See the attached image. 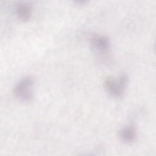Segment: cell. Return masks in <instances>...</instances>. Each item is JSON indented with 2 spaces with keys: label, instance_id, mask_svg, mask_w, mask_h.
<instances>
[{
  "label": "cell",
  "instance_id": "obj_1",
  "mask_svg": "<svg viewBox=\"0 0 156 156\" xmlns=\"http://www.w3.org/2000/svg\"><path fill=\"white\" fill-rule=\"evenodd\" d=\"M34 83V79L30 76L21 79L13 89L16 98L22 102H30L33 98Z\"/></svg>",
  "mask_w": 156,
  "mask_h": 156
},
{
  "label": "cell",
  "instance_id": "obj_5",
  "mask_svg": "<svg viewBox=\"0 0 156 156\" xmlns=\"http://www.w3.org/2000/svg\"><path fill=\"white\" fill-rule=\"evenodd\" d=\"M32 13L31 6L25 2L19 3L16 7V14L19 19L22 21H28Z\"/></svg>",
  "mask_w": 156,
  "mask_h": 156
},
{
  "label": "cell",
  "instance_id": "obj_4",
  "mask_svg": "<svg viewBox=\"0 0 156 156\" xmlns=\"http://www.w3.org/2000/svg\"><path fill=\"white\" fill-rule=\"evenodd\" d=\"M137 132L134 126L128 125L124 127L119 132V137L121 140L126 143H130L136 138Z\"/></svg>",
  "mask_w": 156,
  "mask_h": 156
},
{
  "label": "cell",
  "instance_id": "obj_2",
  "mask_svg": "<svg viewBox=\"0 0 156 156\" xmlns=\"http://www.w3.org/2000/svg\"><path fill=\"white\" fill-rule=\"evenodd\" d=\"M128 77L126 74L121 75L118 79L113 77H107L104 80V87L107 92L114 97H120L124 93Z\"/></svg>",
  "mask_w": 156,
  "mask_h": 156
},
{
  "label": "cell",
  "instance_id": "obj_3",
  "mask_svg": "<svg viewBox=\"0 0 156 156\" xmlns=\"http://www.w3.org/2000/svg\"><path fill=\"white\" fill-rule=\"evenodd\" d=\"M90 40L93 48L100 53L107 52L110 49V40L105 36L94 35L91 36Z\"/></svg>",
  "mask_w": 156,
  "mask_h": 156
}]
</instances>
